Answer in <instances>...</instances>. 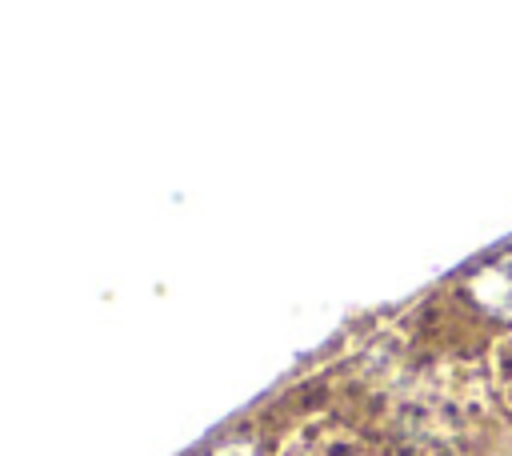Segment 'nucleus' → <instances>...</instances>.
Returning <instances> with one entry per match:
<instances>
[{"mask_svg": "<svg viewBox=\"0 0 512 456\" xmlns=\"http://www.w3.org/2000/svg\"><path fill=\"white\" fill-rule=\"evenodd\" d=\"M476 296H480L488 308L512 312V260H508V264H500L496 272L480 276V280H476Z\"/></svg>", "mask_w": 512, "mask_h": 456, "instance_id": "1", "label": "nucleus"}, {"mask_svg": "<svg viewBox=\"0 0 512 456\" xmlns=\"http://www.w3.org/2000/svg\"><path fill=\"white\" fill-rule=\"evenodd\" d=\"M216 456H252V452H248V448H240V444H232V448H220Z\"/></svg>", "mask_w": 512, "mask_h": 456, "instance_id": "2", "label": "nucleus"}]
</instances>
